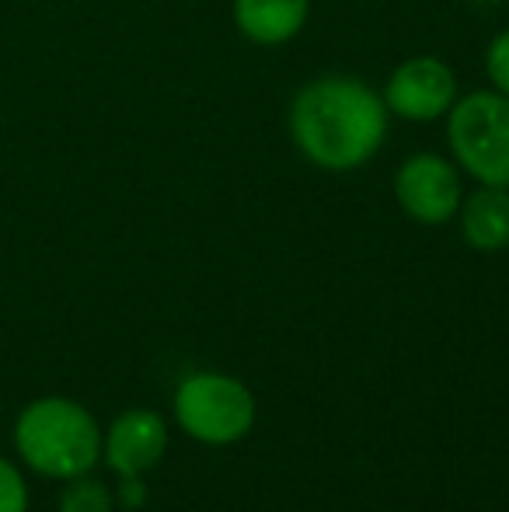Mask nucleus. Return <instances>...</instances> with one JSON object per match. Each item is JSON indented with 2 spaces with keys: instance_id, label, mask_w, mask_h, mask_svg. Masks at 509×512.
Instances as JSON below:
<instances>
[{
  "instance_id": "9b49d317",
  "label": "nucleus",
  "mask_w": 509,
  "mask_h": 512,
  "mask_svg": "<svg viewBox=\"0 0 509 512\" xmlns=\"http://www.w3.org/2000/svg\"><path fill=\"white\" fill-rule=\"evenodd\" d=\"M0 512H28L25 474L7 457H0Z\"/></svg>"
},
{
  "instance_id": "20e7f679",
  "label": "nucleus",
  "mask_w": 509,
  "mask_h": 512,
  "mask_svg": "<svg viewBox=\"0 0 509 512\" xmlns=\"http://www.w3.org/2000/svg\"><path fill=\"white\" fill-rule=\"evenodd\" d=\"M255 394L231 373L199 370L178 384L175 418L185 436L206 446H231L255 425Z\"/></svg>"
},
{
  "instance_id": "423d86ee",
  "label": "nucleus",
  "mask_w": 509,
  "mask_h": 512,
  "mask_svg": "<svg viewBox=\"0 0 509 512\" xmlns=\"http://www.w3.org/2000/svg\"><path fill=\"white\" fill-rule=\"evenodd\" d=\"M384 105L405 122H433L457 102V74L440 56H412L384 84Z\"/></svg>"
},
{
  "instance_id": "f8f14e48",
  "label": "nucleus",
  "mask_w": 509,
  "mask_h": 512,
  "mask_svg": "<svg viewBox=\"0 0 509 512\" xmlns=\"http://www.w3.org/2000/svg\"><path fill=\"white\" fill-rule=\"evenodd\" d=\"M485 74H489L492 91L509 95V28L496 32L485 46Z\"/></svg>"
},
{
  "instance_id": "1a4fd4ad",
  "label": "nucleus",
  "mask_w": 509,
  "mask_h": 512,
  "mask_svg": "<svg viewBox=\"0 0 509 512\" xmlns=\"http://www.w3.org/2000/svg\"><path fill=\"white\" fill-rule=\"evenodd\" d=\"M457 220H461L464 241L475 251L492 255V251L509 248V189L482 185L468 199H461Z\"/></svg>"
},
{
  "instance_id": "6e6552de",
  "label": "nucleus",
  "mask_w": 509,
  "mask_h": 512,
  "mask_svg": "<svg viewBox=\"0 0 509 512\" xmlns=\"http://www.w3.org/2000/svg\"><path fill=\"white\" fill-rule=\"evenodd\" d=\"M311 14V0H234V25L255 46H283L297 39Z\"/></svg>"
},
{
  "instance_id": "39448f33",
  "label": "nucleus",
  "mask_w": 509,
  "mask_h": 512,
  "mask_svg": "<svg viewBox=\"0 0 509 512\" xmlns=\"http://www.w3.org/2000/svg\"><path fill=\"white\" fill-rule=\"evenodd\" d=\"M394 199L422 227L450 223L464 199L457 164L440 154H412L394 175Z\"/></svg>"
},
{
  "instance_id": "7ed1b4c3",
  "label": "nucleus",
  "mask_w": 509,
  "mask_h": 512,
  "mask_svg": "<svg viewBox=\"0 0 509 512\" xmlns=\"http://www.w3.org/2000/svg\"><path fill=\"white\" fill-rule=\"evenodd\" d=\"M443 119L457 168L478 185L509 189V95L492 88L457 95Z\"/></svg>"
},
{
  "instance_id": "f03ea898",
  "label": "nucleus",
  "mask_w": 509,
  "mask_h": 512,
  "mask_svg": "<svg viewBox=\"0 0 509 512\" xmlns=\"http://www.w3.org/2000/svg\"><path fill=\"white\" fill-rule=\"evenodd\" d=\"M14 450L28 471L53 481L91 474L102 460V429L74 398H35L14 418Z\"/></svg>"
},
{
  "instance_id": "9d476101",
  "label": "nucleus",
  "mask_w": 509,
  "mask_h": 512,
  "mask_svg": "<svg viewBox=\"0 0 509 512\" xmlns=\"http://www.w3.org/2000/svg\"><path fill=\"white\" fill-rule=\"evenodd\" d=\"M63 495H60V512H112L116 509V495L95 481L91 474H81V478L63 481Z\"/></svg>"
},
{
  "instance_id": "f257e3e1",
  "label": "nucleus",
  "mask_w": 509,
  "mask_h": 512,
  "mask_svg": "<svg viewBox=\"0 0 509 512\" xmlns=\"http://www.w3.org/2000/svg\"><path fill=\"white\" fill-rule=\"evenodd\" d=\"M384 98L363 77H314L290 102V136L321 171H356L374 161L387 140Z\"/></svg>"
},
{
  "instance_id": "ddd939ff",
  "label": "nucleus",
  "mask_w": 509,
  "mask_h": 512,
  "mask_svg": "<svg viewBox=\"0 0 509 512\" xmlns=\"http://www.w3.org/2000/svg\"><path fill=\"white\" fill-rule=\"evenodd\" d=\"M119 502L126 509H140L147 502V492H143V478H123V488H119Z\"/></svg>"
},
{
  "instance_id": "0eeeda50",
  "label": "nucleus",
  "mask_w": 509,
  "mask_h": 512,
  "mask_svg": "<svg viewBox=\"0 0 509 512\" xmlns=\"http://www.w3.org/2000/svg\"><path fill=\"white\" fill-rule=\"evenodd\" d=\"M168 450V425L157 411L129 408L109 432H102V460L119 474V478H143L161 464Z\"/></svg>"
}]
</instances>
